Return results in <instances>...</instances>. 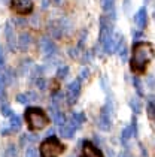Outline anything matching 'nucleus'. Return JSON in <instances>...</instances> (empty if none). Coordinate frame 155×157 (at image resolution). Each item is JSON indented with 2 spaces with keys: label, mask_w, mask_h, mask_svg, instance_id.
I'll return each mask as SVG.
<instances>
[{
  "label": "nucleus",
  "mask_w": 155,
  "mask_h": 157,
  "mask_svg": "<svg viewBox=\"0 0 155 157\" xmlns=\"http://www.w3.org/2000/svg\"><path fill=\"white\" fill-rule=\"evenodd\" d=\"M11 8L12 11L21 17L30 15L35 9V5L31 0H11Z\"/></svg>",
  "instance_id": "4"
},
{
  "label": "nucleus",
  "mask_w": 155,
  "mask_h": 157,
  "mask_svg": "<svg viewBox=\"0 0 155 157\" xmlns=\"http://www.w3.org/2000/svg\"><path fill=\"white\" fill-rule=\"evenodd\" d=\"M5 66V54H3V48L0 47V69Z\"/></svg>",
  "instance_id": "18"
},
{
  "label": "nucleus",
  "mask_w": 155,
  "mask_h": 157,
  "mask_svg": "<svg viewBox=\"0 0 155 157\" xmlns=\"http://www.w3.org/2000/svg\"><path fill=\"white\" fill-rule=\"evenodd\" d=\"M105 2V9H109V6H112L113 0H103Z\"/></svg>",
  "instance_id": "20"
},
{
  "label": "nucleus",
  "mask_w": 155,
  "mask_h": 157,
  "mask_svg": "<svg viewBox=\"0 0 155 157\" xmlns=\"http://www.w3.org/2000/svg\"><path fill=\"white\" fill-rule=\"evenodd\" d=\"M79 91H81V79H76V81H73V82L67 87L66 97H67L69 103L76 102V99H78V96H79Z\"/></svg>",
  "instance_id": "6"
},
{
  "label": "nucleus",
  "mask_w": 155,
  "mask_h": 157,
  "mask_svg": "<svg viewBox=\"0 0 155 157\" xmlns=\"http://www.w3.org/2000/svg\"><path fill=\"white\" fill-rule=\"evenodd\" d=\"M131 106H133V109H134L136 112H139V111H140V103H139L137 100H134V102H131Z\"/></svg>",
  "instance_id": "19"
},
{
  "label": "nucleus",
  "mask_w": 155,
  "mask_h": 157,
  "mask_svg": "<svg viewBox=\"0 0 155 157\" xmlns=\"http://www.w3.org/2000/svg\"><path fill=\"white\" fill-rule=\"evenodd\" d=\"M24 118H25V123H27V127L31 132H37V130L45 129L49 124V121H51L49 120V115L43 109L36 108V106H30V108L25 109Z\"/></svg>",
  "instance_id": "2"
},
{
  "label": "nucleus",
  "mask_w": 155,
  "mask_h": 157,
  "mask_svg": "<svg viewBox=\"0 0 155 157\" xmlns=\"http://www.w3.org/2000/svg\"><path fill=\"white\" fill-rule=\"evenodd\" d=\"M18 44H20V48L21 49H25L28 47V44H30V36L25 35V33H23L21 37H20V40H18Z\"/></svg>",
  "instance_id": "11"
},
{
  "label": "nucleus",
  "mask_w": 155,
  "mask_h": 157,
  "mask_svg": "<svg viewBox=\"0 0 155 157\" xmlns=\"http://www.w3.org/2000/svg\"><path fill=\"white\" fill-rule=\"evenodd\" d=\"M64 151V145L61 144L57 136H48L39 145V153L40 157H60Z\"/></svg>",
  "instance_id": "3"
},
{
  "label": "nucleus",
  "mask_w": 155,
  "mask_h": 157,
  "mask_svg": "<svg viewBox=\"0 0 155 157\" xmlns=\"http://www.w3.org/2000/svg\"><path fill=\"white\" fill-rule=\"evenodd\" d=\"M42 47H43V49H45V52H46V54H49L51 51H54V49H55L54 44H52L51 40H43V42H42ZM51 54H52V52H51Z\"/></svg>",
  "instance_id": "14"
},
{
  "label": "nucleus",
  "mask_w": 155,
  "mask_h": 157,
  "mask_svg": "<svg viewBox=\"0 0 155 157\" xmlns=\"http://www.w3.org/2000/svg\"><path fill=\"white\" fill-rule=\"evenodd\" d=\"M25 157H39V154H37V151H36L35 148H27V151H25Z\"/></svg>",
  "instance_id": "17"
},
{
  "label": "nucleus",
  "mask_w": 155,
  "mask_h": 157,
  "mask_svg": "<svg viewBox=\"0 0 155 157\" xmlns=\"http://www.w3.org/2000/svg\"><path fill=\"white\" fill-rule=\"evenodd\" d=\"M134 23L139 27V30H143L146 27V23H148V13H146V9L145 8H140L137 13L134 15Z\"/></svg>",
  "instance_id": "7"
},
{
  "label": "nucleus",
  "mask_w": 155,
  "mask_h": 157,
  "mask_svg": "<svg viewBox=\"0 0 155 157\" xmlns=\"http://www.w3.org/2000/svg\"><path fill=\"white\" fill-rule=\"evenodd\" d=\"M6 37H8L9 47H11V48L13 49V48H15V44H13L15 37H13V35H12V27H11V25H8V27H6Z\"/></svg>",
  "instance_id": "12"
},
{
  "label": "nucleus",
  "mask_w": 155,
  "mask_h": 157,
  "mask_svg": "<svg viewBox=\"0 0 155 157\" xmlns=\"http://www.w3.org/2000/svg\"><path fill=\"white\" fill-rule=\"evenodd\" d=\"M54 121H55V124H58L61 126L63 123H64V117H63V112H60V111H54Z\"/></svg>",
  "instance_id": "15"
},
{
  "label": "nucleus",
  "mask_w": 155,
  "mask_h": 157,
  "mask_svg": "<svg viewBox=\"0 0 155 157\" xmlns=\"http://www.w3.org/2000/svg\"><path fill=\"white\" fill-rule=\"evenodd\" d=\"M11 124H9V127H11V130H20V127H21V118L18 117V115H15V114H12L11 117Z\"/></svg>",
  "instance_id": "10"
},
{
  "label": "nucleus",
  "mask_w": 155,
  "mask_h": 157,
  "mask_svg": "<svg viewBox=\"0 0 155 157\" xmlns=\"http://www.w3.org/2000/svg\"><path fill=\"white\" fill-rule=\"evenodd\" d=\"M155 57V48L151 42H136L130 59L131 71L137 75H143Z\"/></svg>",
  "instance_id": "1"
},
{
  "label": "nucleus",
  "mask_w": 155,
  "mask_h": 157,
  "mask_svg": "<svg viewBox=\"0 0 155 157\" xmlns=\"http://www.w3.org/2000/svg\"><path fill=\"white\" fill-rule=\"evenodd\" d=\"M81 157H105L100 148H97L93 142H83Z\"/></svg>",
  "instance_id": "5"
},
{
  "label": "nucleus",
  "mask_w": 155,
  "mask_h": 157,
  "mask_svg": "<svg viewBox=\"0 0 155 157\" xmlns=\"http://www.w3.org/2000/svg\"><path fill=\"white\" fill-rule=\"evenodd\" d=\"M2 114H3L5 117H11L12 114H13V112H12V109H11V106H9L8 103H3V105H2Z\"/></svg>",
  "instance_id": "16"
},
{
  "label": "nucleus",
  "mask_w": 155,
  "mask_h": 157,
  "mask_svg": "<svg viewBox=\"0 0 155 157\" xmlns=\"http://www.w3.org/2000/svg\"><path fill=\"white\" fill-rule=\"evenodd\" d=\"M100 127L103 129V130H107L109 129V124H110V117H109V114L106 112V108H103L101 111V114H100Z\"/></svg>",
  "instance_id": "9"
},
{
  "label": "nucleus",
  "mask_w": 155,
  "mask_h": 157,
  "mask_svg": "<svg viewBox=\"0 0 155 157\" xmlns=\"http://www.w3.org/2000/svg\"><path fill=\"white\" fill-rule=\"evenodd\" d=\"M75 132H76V127L72 124L70 121L61 124V135H63L64 138H72V136L75 135Z\"/></svg>",
  "instance_id": "8"
},
{
  "label": "nucleus",
  "mask_w": 155,
  "mask_h": 157,
  "mask_svg": "<svg viewBox=\"0 0 155 157\" xmlns=\"http://www.w3.org/2000/svg\"><path fill=\"white\" fill-rule=\"evenodd\" d=\"M133 130H134V127L133 126H130V127H127V129H124V132L121 133V139L125 142L127 139H130L131 135H133Z\"/></svg>",
  "instance_id": "13"
}]
</instances>
